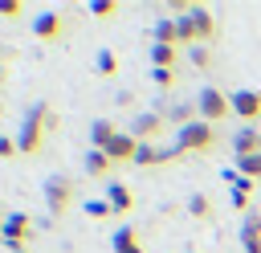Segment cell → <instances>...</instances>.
Masks as SVG:
<instances>
[{
  "label": "cell",
  "instance_id": "d6986e66",
  "mask_svg": "<svg viewBox=\"0 0 261 253\" xmlns=\"http://www.w3.org/2000/svg\"><path fill=\"white\" fill-rule=\"evenodd\" d=\"M110 167H114V163H110V155H106V151H90V155H86V171H90L94 180H102Z\"/></svg>",
  "mask_w": 261,
  "mask_h": 253
},
{
  "label": "cell",
  "instance_id": "7402d4cb",
  "mask_svg": "<svg viewBox=\"0 0 261 253\" xmlns=\"http://www.w3.org/2000/svg\"><path fill=\"white\" fill-rule=\"evenodd\" d=\"M98 73H102V78H114V73H118V57H114L110 49L98 53Z\"/></svg>",
  "mask_w": 261,
  "mask_h": 253
},
{
  "label": "cell",
  "instance_id": "2e32d148",
  "mask_svg": "<svg viewBox=\"0 0 261 253\" xmlns=\"http://www.w3.org/2000/svg\"><path fill=\"white\" fill-rule=\"evenodd\" d=\"M114 135H118V131H114V122H110V118H94V122H90V139H94V151H106Z\"/></svg>",
  "mask_w": 261,
  "mask_h": 253
},
{
  "label": "cell",
  "instance_id": "8fae6325",
  "mask_svg": "<svg viewBox=\"0 0 261 253\" xmlns=\"http://www.w3.org/2000/svg\"><path fill=\"white\" fill-rule=\"evenodd\" d=\"M61 33H65V16L61 12H41L33 20V37H41V41H57Z\"/></svg>",
  "mask_w": 261,
  "mask_h": 253
},
{
  "label": "cell",
  "instance_id": "44dd1931",
  "mask_svg": "<svg viewBox=\"0 0 261 253\" xmlns=\"http://www.w3.org/2000/svg\"><path fill=\"white\" fill-rule=\"evenodd\" d=\"M188 212H192L196 220H212V200H208L204 192H196V196L188 200Z\"/></svg>",
  "mask_w": 261,
  "mask_h": 253
},
{
  "label": "cell",
  "instance_id": "cb8c5ba5",
  "mask_svg": "<svg viewBox=\"0 0 261 253\" xmlns=\"http://www.w3.org/2000/svg\"><path fill=\"white\" fill-rule=\"evenodd\" d=\"M0 16L4 20H16V16H24V4L20 0H0Z\"/></svg>",
  "mask_w": 261,
  "mask_h": 253
},
{
  "label": "cell",
  "instance_id": "1f68e13d",
  "mask_svg": "<svg viewBox=\"0 0 261 253\" xmlns=\"http://www.w3.org/2000/svg\"><path fill=\"white\" fill-rule=\"evenodd\" d=\"M192 253H200V249H192Z\"/></svg>",
  "mask_w": 261,
  "mask_h": 253
},
{
  "label": "cell",
  "instance_id": "52a82bcc",
  "mask_svg": "<svg viewBox=\"0 0 261 253\" xmlns=\"http://www.w3.org/2000/svg\"><path fill=\"white\" fill-rule=\"evenodd\" d=\"M232 114L245 118V127H253V122L261 118V94H257V90H237V94H232Z\"/></svg>",
  "mask_w": 261,
  "mask_h": 253
},
{
  "label": "cell",
  "instance_id": "30bf717a",
  "mask_svg": "<svg viewBox=\"0 0 261 253\" xmlns=\"http://www.w3.org/2000/svg\"><path fill=\"white\" fill-rule=\"evenodd\" d=\"M110 249H114V253H147V249H143V237H139L135 224H118L114 237H110Z\"/></svg>",
  "mask_w": 261,
  "mask_h": 253
},
{
  "label": "cell",
  "instance_id": "d4e9b609",
  "mask_svg": "<svg viewBox=\"0 0 261 253\" xmlns=\"http://www.w3.org/2000/svg\"><path fill=\"white\" fill-rule=\"evenodd\" d=\"M90 12H94V16H114V12H118V0H94Z\"/></svg>",
  "mask_w": 261,
  "mask_h": 253
},
{
  "label": "cell",
  "instance_id": "7c38bea8",
  "mask_svg": "<svg viewBox=\"0 0 261 253\" xmlns=\"http://www.w3.org/2000/svg\"><path fill=\"white\" fill-rule=\"evenodd\" d=\"M163 122H167L163 114H155V110H147V114H139V118L130 122V135H135L139 143H151V139H155V135L163 131Z\"/></svg>",
  "mask_w": 261,
  "mask_h": 253
},
{
  "label": "cell",
  "instance_id": "ffe728a7",
  "mask_svg": "<svg viewBox=\"0 0 261 253\" xmlns=\"http://www.w3.org/2000/svg\"><path fill=\"white\" fill-rule=\"evenodd\" d=\"M237 171H241L245 180L261 184V151H257V155H241V159H237Z\"/></svg>",
  "mask_w": 261,
  "mask_h": 253
},
{
  "label": "cell",
  "instance_id": "f1b7e54d",
  "mask_svg": "<svg viewBox=\"0 0 261 253\" xmlns=\"http://www.w3.org/2000/svg\"><path fill=\"white\" fill-rule=\"evenodd\" d=\"M232 208H241V212H245V208H249V196H245V192H232Z\"/></svg>",
  "mask_w": 261,
  "mask_h": 253
},
{
  "label": "cell",
  "instance_id": "3957f363",
  "mask_svg": "<svg viewBox=\"0 0 261 253\" xmlns=\"http://www.w3.org/2000/svg\"><path fill=\"white\" fill-rule=\"evenodd\" d=\"M212 37H216V16L204 4H196L188 16H179V45L184 49H196L200 41H212Z\"/></svg>",
  "mask_w": 261,
  "mask_h": 253
},
{
  "label": "cell",
  "instance_id": "e0dca14e",
  "mask_svg": "<svg viewBox=\"0 0 261 253\" xmlns=\"http://www.w3.org/2000/svg\"><path fill=\"white\" fill-rule=\"evenodd\" d=\"M155 45H179V20H155Z\"/></svg>",
  "mask_w": 261,
  "mask_h": 253
},
{
  "label": "cell",
  "instance_id": "484cf974",
  "mask_svg": "<svg viewBox=\"0 0 261 253\" xmlns=\"http://www.w3.org/2000/svg\"><path fill=\"white\" fill-rule=\"evenodd\" d=\"M192 65H196V69H208V65H212V53H208L204 45H196V49H192Z\"/></svg>",
  "mask_w": 261,
  "mask_h": 253
},
{
  "label": "cell",
  "instance_id": "83f0119b",
  "mask_svg": "<svg viewBox=\"0 0 261 253\" xmlns=\"http://www.w3.org/2000/svg\"><path fill=\"white\" fill-rule=\"evenodd\" d=\"M0 241H4L8 253H24V249H29V241H8V237H0Z\"/></svg>",
  "mask_w": 261,
  "mask_h": 253
},
{
  "label": "cell",
  "instance_id": "9a60e30c",
  "mask_svg": "<svg viewBox=\"0 0 261 253\" xmlns=\"http://www.w3.org/2000/svg\"><path fill=\"white\" fill-rule=\"evenodd\" d=\"M241 249L245 253H261V212H253L241 224Z\"/></svg>",
  "mask_w": 261,
  "mask_h": 253
},
{
  "label": "cell",
  "instance_id": "6da1fadb",
  "mask_svg": "<svg viewBox=\"0 0 261 253\" xmlns=\"http://www.w3.org/2000/svg\"><path fill=\"white\" fill-rule=\"evenodd\" d=\"M53 127H57L53 106H49V102H33V106H29V114L20 118V135H16L20 155H37V151H41V143H45V131H53Z\"/></svg>",
  "mask_w": 261,
  "mask_h": 253
},
{
  "label": "cell",
  "instance_id": "f546056e",
  "mask_svg": "<svg viewBox=\"0 0 261 253\" xmlns=\"http://www.w3.org/2000/svg\"><path fill=\"white\" fill-rule=\"evenodd\" d=\"M0 118H4V98H0Z\"/></svg>",
  "mask_w": 261,
  "mask_h": 253
},
{
  "label": "cell",
  "instance_id": "7a4b0ae2",
  "mask_svg": "<svg viewBox=\"0 0 261 253\" xmlns=\"http://www.w3.org/2000/svg\"><path fill=\"white\" fill-rule=\"evenodd\" d=\"M216 143H220V131H216L212 122H204V118H192V122L179 127V135H175V147H179L184 155H208Z\"/></svg>",
  "mask_w": 261,
  "mask_h": 253
},
{
  "label": "cell",
  "instance_id": "4fadbf2b",
  "mask_svg": "<svg viewBox=\"0 0 261 253\" xmlns=\"http://www.w3.org/2000/svg\"><path fill=\"white\" fill-rule=\"evenodd\" d=\"M106 200H110L114 216H130V208H135V192L126 184H106Z\"/></svg>",
  "mask_w": 261,
  "mask_h": 253
},
{
  "label": "cell",
  "instance_id": "ba28073f",
  "mask_svg": "<svg viewBox=\"0 0 261 253\" xmlns=\"http://www.w3.org/2000/svg\"><path fill=\"white\" fill-rule=\"evenodd\" d=\"M106 155H110V163H135V155H139V139H135L130 131H118V135L110 139Z\"/></svg>",
  "mask_w": 261,
  "mask_h": 253
},
{
  "label": "cell",
  "instance_id": "5bb4252c",
  "mask_svg": "<svg viewBox=\"0 0 261 253\" xmlns=\"http://www.w3.org/2000/svg\"><path fill=\"white\" fill-rule=\"evenodd\" d=\"M232 151H237V159H241V155H257V151H261V131H257V127H241V131L232 135Z\"/></svg>",
  "mask_w": 261,
  "mask_h": 253
},
{
  "label": "cell",
  "instance_id": "9c48e42d",
  "mask_svg": "<svg viewBox=\"0 0 261 253\" xmlns=\"http://www.w3.org/2000/svg\"><path fill=\"white\" fill-rule=\"evenodd\" d=\"M0 237H8V241H29V237H33V216H29V212H8L4 224H0Z\"/></svg>",
  "mask_w": 261,
  "mask_h": 253
},
{
  "label": "cell",
  "instance_id": "4316f807",
  "mask_svg": "<svg viewBox=\"0 0 261 253\" xmlns=\"http://www.w3.org/2000/svg\"><path fill=\"white\" fill-rule=\"evenodd\" d=\"M151 78H155V86H159V90H171V86H175V69H155Z\"/></svg>",
  "mask_w": 261,
  "mask_h": 253
},
{
  "label": "cell",
  "instance_id": "5b68a950",
  "mask_svg": "<svg viewBox=\"0 0 261 253\" xmlns=\"http://www.w3.org/2000/svg\"><path fill=\"white\" fill-rule=\"evenodd\" d=\"M69 204H73V180L61 175V171L49 175V180H45V208H49L53 216H65Z\"/></svg>",
  "mask_w": 261,
  "mask_h": 253
},
{
  "label": "cell",
  "instance_id": "277c9868",
  "mask_svg": "<svg viewBox=\"0 0 261 253\" xmlns=\"http://www.w3.org/2000/svg\"><path fill=\"white\" fill-rule=\"evenodd\" d=\"M228 110H232V98L228 94H220L216 86H204L200 94H196V114L204 118V122H220V118H228Z\"/></svg>",
  "mask_w": 261,
  "mask_h": 253
},
{
  "label": "cell",
  "instance_id": "4dcf8cb0",
  "mask_svg": "<svg viewBox=\"0 0 261 253\" xmlns=\"http://www.w3.org/2000/svg\"><path fill=\"white\" fill-rule=\"evenodd\" d=\"M0 82H4V65H0Z\"/></svg>",
  "mask_w": 261,
  "mask_h": 253
},
{
  "label": "cell",
  "instance_id": "8992f818",
  "mask_svg": "<svg viewBox=\"0 0 261 253\" xmlns=\"http://www.w3.org/2000/svg\"><path fill=\"white\" fill-rule=\"evenodd\" d=\"M175 159H184V151L179 147H159V143H139V155H135L139 167H159V163H175Z\"/></svg>",
  "mask_w": 261,
  "mask_h": 253
},
{
  "label": "cell",
  "instance_id": "ac0fdd59",
  "mask_svg": "<svg viewBox=\"0 0 261 253\" xmlns=\"http://www.w3.org/2000/svg\"><path fill=\"white\" fill-rule=\"evenodd\" d=\"M175 45H151V61H155V69H175Z\"/></svg>",
  "mask_w": 261,
  "mask_h": 253
},
{
  "label": "cell",
  "instance_id": "603a6c76",
  "mask_svg": "<svg viewBox=\"0 0 261 253\" xmlns=\"http://www.w3.org/2000/svg\"><path fill=\"white\" fill-rule=\"evenodd\" d=\"M86 216L106 220V216H114V208H110V200H86Z\"/></svg>",
  "mask_w": 261,
  "mask_h": 253
}]
</instances>
